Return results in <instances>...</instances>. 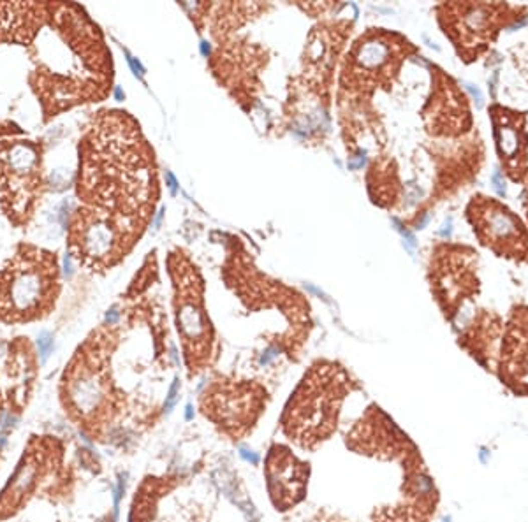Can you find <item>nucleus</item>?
<instances>
[{"mask_svg":"<svg viewBox=\"0 0 528 522\" xmlns=\"http://www.w3.org/2000/svg\"><path fill=\"white\" fill-rule=\"evenodd\" d=\"M240 457L243 459V461L250 462V464H259V455L255 454L254 450H250V448L241 447L240 448Z\"/></svg>","mask_w":528,"mask_h":522,"instance_id":"2eb2a0df","label":"nucleus"},{"mask_svg":"<svg viewBox=\"0 0 528 522\" xmlns=\"http://www.w3.org/2000/svg\"><path fill=\"white\" fill-rule=\"evenodd\" d=\"M277 355H278L277 348H268V350H264V354L261 355V364H268V362L273 357H277Z\"/></svg>","mask_w":528,"mask_h":522,"instance_id":"6ab92c4d","label":"nucleus"},{"mask_svg":"<svg viewBox=\"0 0 528 522\" xmlns=\"http://www.w3.org/2000/svg\"><path fill=\"white\" fill-rule=\"evenodd\" d=\"M116 99H118V100H122L123 99V93H122V90H120V88H116Z\"/></svg>","mask_w":528,"mask_h":522,"instance_id":"a878e982","label":"nucleus"},{"mask_svg":"<svg viewBox=\"0 0 528 522\" xmlns=\"http://www.w3.org/2000/svg\"><path fill=\"white\" fill-rule=\"evenodd\" d=\"M67 392L72 406L83 415H90L99 410L106 397L104 382L90 369H76L69 382Z\"/></svg>","mask_w":528,"mask_h":522,"instance_id":"0eeeda50","label":"nucleus"},{"mask_svg":"<svg viewBox=\"0 0 528 522\" xmlns=\"http://www.w3.org/2000/svg\"><path fill=\"white\" fill-rule=\"evenodd\" d=\"M305 464H299L289 454L273 457L270 464V487L273 492L285 490L287 494H301L305 483Z\"/></svg>","mask_w":528,"mask_h":522,"instance_id":"9d476101","label":"nucleus"},{"mask_svg":"<svg viewBox=\"0 0 528 522\" xmlns=\"http://www.w3.org/2000/svg\"><path fill=\"white\" fill-rule=\"evenodd\" d=\"M6 445H8V438H6V434L0 433V450H2V448H4Z\"/></svg>","mask_w":528,"mask_h":522,"instance_id":"393cba45","label":"nucleus"},{"mask_svg":"<svg viewBox=\"0 0 528 522\" xmlns=\"http://www.w3.org/2000/svg\"><path fill=\"white\" fill-rule=\"evenodd\" d=\"M165 179H167V186L171 190V193H176V179L172 176V172H165Z\"/></svg>","mask_w":528,"mask_h":522,"instance_id":"412c9836","label":"nucleus"},{"mask_svg":"<svg viewBox=\"0 0 528 522\" xmlns=\"http://www.w3.org/2000/svg\"><path fill=\"white\" fill-rule=\"evenodd\" d=\"M468 220L481 243L498 257L528 262V232L509 207L489 197H474Z\"/></svg>","mask_w":528,"mask_h":522,"instance_id":"7ed1b4c3","label":"nucleus"},{"mask_svg":"<svg viewBox=\"0 0 528 522\" xmlns=\"http://www.w3.org/2000/svg\"><path fill=\"white\" fill-rule=\"evenodd\" d=\"M16 422H18V419H16L11 411L8 410L0 411V427H2V429H11V427L16 426Z\"/></svg>","mask_w":528,"mask_h":522,"instance_id":"ddd939ff","label":"nucleus"},{"mask_svg":"<svg viewBox=\"0 0 528 522\" xmlns=\"http://www.w3.org/2000/svg\"><path fill=\"white\" fill-rule=\"evenodd\" d=\"M185 419H187V420L194 419V410H192V404H187V408H185Z\"/></svg>","mask_w":528,"mask_h":522,"instance_id":"b1692460","label":"nucleus"},{"mask_svg":"<svg viewBox=\"0 0 528 522\" xmlns=\"http://www.w3.org/2000/svg\"><path fill=\"white\" fill-rule=\"evenodd\" d=\"M37 476H39V455L30 454L25 457L13 475L11 482L6 485L4 492L0 496V511H6V515L20 506L25 499L27 494L36 487Z\"/></svg>","mask_w":528,"mask_h":522,"instance_id":"1a4fd4ad","label":"nucleus"},{"mask_svg":"<svg viewBox=\"0 0 528 522\" xmlns=\"http://www.w3.org/2000/svg\"><path fill=\"white\" fill-rule=\"evenodd\" d=\"M178 324L187 341H206L208 322L201 308L198 290L194 285H182L180 306H178Z\"/></svg>","mask_w":528,"mask_h":522,"instance_id":"6e6552de","label":"nucleus"},{"mask_svg":"<svg viewBox=\"0 0 528 522\" xmlns=\"http://www.w3.org/2000/svg\"><path fill=\"white\" fill-rule=\"evenodd\" d=\"M64 268H65V273H67V276L72 275V269H71V255H65L64 258Z\"/></svg>","mask_w":528,"mask_h":522,"instance_id":"4be33fe9","label":"nucleus"},{"mask_svg":"<svg viewBox=\"0 0 528 522\" xmlns=\"http://www.w3.org/2000/svg\"><path fill=\"white\" fill-rule=\"evenodd\" d=\"M178 394H180V380L174 378L172 385L169 387V390H167V396H165V403H164V411H165V413H169V411L174 408L176 401H178Z\"/></svg>","mask_w":528,"mask_h":522,"instance_id":"f8f14e48","label":"nucleus"},{"mask_svg":"<svg viewBox=\"0 0 528 522\" xmlns=\"http://www.w3.org/2000/svg\"><path fill=\"white\" fill-rule=\"evenodd\" d=\"M395 223H396V229H398L400 232H402V236L407 239V244H409L410 248H416V237H414L407 229H403V225H400V222H396L395 220Z\"/></svg>","mask_w":528,"mask_h":522,"instance_id":"f3484780","label":"nucleus"},{"mask_svg":"<svg viewBox=\"0 0 528 522\" xmlns=\"http://www.w3.org/2000/svg\"><path fill=\"white\" fill-rule=\"evenodd\" d=\"M489 113L500 160L510 178L514 181H521L526 174L528 160V134L524 129L526 118L523 113L510 111L502 106H493Z\"/></svg>","mask_w":528,"mask_h":522,"instance_id":"39448f33","label":"nucleus"},{"mask_svg":"<svg viewBox=\"0 0 528 522\" xmlns=\"http://www.w3.org/2000/svg\"><path fill=\"white\" fill-rule=\"evenodd\" d=\"M502 376L514 385L528 387V308L514 311L502 345Z\"/></svg>","mask_w":528,"mask_h":522,"instance_id":"423d86ee","label":"nucleus"},{"mask_svg":"<svg viewBox=\"0 0 528 522\" xmlns=\"http://www.w3.org/2000/svg\"><path fill=\"white\" fill-rule=\"evenodd\" d=\"M208 51H210V48L206 46V43H203V53H205V55H208Z\"/></svg>","mask_w":528,"mask_h":522,"instance_id":"bb28decb","label":"nucleus"},{"mask_svg":"<svg viewBox=\"0 0 528 522\" xmlns=\"http://www.w3.org/2000/svg\"><path fill=\"white\" fill-rule=\"evenodd\" d=\"M57 269V260L50 253L23 246L0 273V317L29 320L48 310L55 299Z\"/></svg>","mask_w":528,"mask_h":522,"instance_id":"f03ea898","label":"nucleus"},{"mask_svg":"<svg viewBox=\"0 0 528 522\" xmlns=\"http://www.w3.org/2000/svg\"><path fill=\"white\" fill-rule=\"evenodd\" d=\"M125 55H127V62H129V65H130V69H132V71H134V74H136V76H139V78H143V76H144V69H143V65H141L139 62H137L136 58H134L130 53H127V51H125Z\"/></svg>","mask_w":528,"mask_h":522,"instance_id":"dca6fc26","label":"nucleus"},{"mask_svg":"<svg viewBox=\"0 0 528 522\" xmlns=\"http://www.w3.org/2000/svg\"><path fill=\"white\" fill-rule=\"evenodd\" d=\"M451 230H453V229H451V220H447V223H446V225H444V229L442 230H440V236H444V237H449L451 236Z\"/></svg>","mask_w":528,"mask_h":522,"instance_id":"5701e85b","label":"nucleus"},{"mask_svg":"<svg viewBox=\"0 0 528 522\" xmlns=\"http://www.w3.org/2000/svg\"><path fill=\"white\" fill-rule=\"evenodd\" d=\"M444 9L453 15L446 34L449 32L451 37L458 34L454 39L456 46L463 44L465 48L477 46L482 50L498 32L500 16L509 8L500 4H453L444 6Z\"/></svg>","mask_w":528,"mask_h":522,"instance_id":"20e7f679","label":"nucleus"},{"mask_svg":"<svg viewBox=\"0 0 528 522\" xmlns=\"http://www.w3.org/2000/svg\"><path fill=\"white\" fill-rule=\"evenodd\" d=\"M37 347H39L41 361L44 362L48 357H50L51 352H53V336H51L48 331L39 333V336H37Z\"/></svg>","mask_w":528,"mask_h":522,"instance_id":"9b49d317","label":"nucleus"},{"mask_svg":"<svg viewBox=\"0 0 528 522\" xmlns=\"http://www.w3.org/2000/svg\"><path fill=\"white\" fill-rule=\"evenodd\" d=\"M74 218L102 223L132 246L153 211L155 172L139 130L122 113H108L88 136Z\"/></svg>","mask_w":528,"mask_h":522,"instance_id":"f257e3e1","label":"nucleus"},{"mask_svg":"<svg viewBox=\"0 0 528 522\" xmlns=\"http://www.w3.org/2000/svg\"><path fill=\"white\" fill-rule=\"evenodd\" d=\"M118 315H120L118 310H116V308H111V310H109L108 313H106V322H108L109 326H113V324H115L116 320H118Z\"/></svg>","mask_w":528,"mask_h":522,"instance_id":"aec40b11","label":"nucleus"},{"mask_svg":"<svg viewBox=\"0 0 528 522\" xmlns=\"http://www.w3.org/2000/svg\"><path fill=\"white\" fill-rule=\"evenodd\" d=\"M493 186H495L498 195H505V181H503V176L500 171H495V174H493Z\"/></svg>","mask_w":528,"mask_h":522,"instance_id":"4468645a","label":"nucleus"},{"mask_svg":"<svg viewBox=\"0 0 528 522\" xmlns=\"http://www.w3.org/2000/svg\"><path fill=\"white\" fill-rule=\"evenodd\" d=\"M465 86H467V90L472 93V97L475 99V102H477V108H482V93H481V90H479L477 86L470 85V83H467Z\"/></svg>","mask_w":528,"mask_h":522,"instance_id":"a211bd4d","label":"nucleus"}]
</instances>
